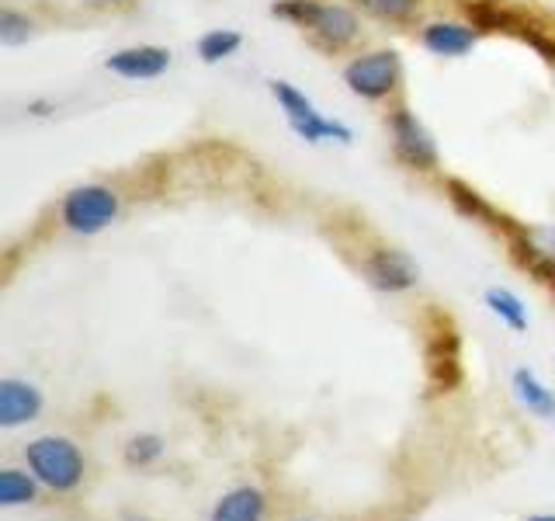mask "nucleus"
I'll list each match as a JSON object with an SVG mask.
<instances>
[{"label": "nucleus", "mask_w": 555, "mask_h": 521, "mask_svg": "<svg viewBox=\"0 0 555 521\" xmlns=\"http://www.w3.org/2000/svg\"><path fill=\"white\" fill-rule=\"evenodd\" d=\"M28 35H31V17L28 14H17L11 8L0 11V42L22 46V42H28Z\"/></svg>", "instance_id": "f3484780"}, {"label": "nucleus", "mask_w": 555, "mask_h": 521, "mask_svg": "<svg viewBox=\"0 0 555 521\" xmlns=\"http://www.w3.org/2000/svg\"><path fill=\"white\" fill-rule=\"evenodd\" d=\"M514 393H517V399L531 414H538V417H552L555 414V396H552V390H545L531 369H517L514 372Z\"/></svg>", "instance_id": "f8f14e48"}, {"label": "nucleus", "mask_w": 555, "mask_h": 521, "mask_svg": "<svg viewBox=\"0 0 555 521\" xmlns=\"http://www.w3.org/2000/svg\"><path fill=\"white\" fill-rule=\"evenodd\" d=\"M399 80H403V60L396 49H375L361 52L351 63L344 66V84L351 87V94L364 101H382L389 98Z\"/></svg>", "instance_id": "39448f33"}, {"label": "nucleus", "mask_w": 555, "mask_h": 521, "mask_svg": "<svg viewBox=\"0 0 555 521\" xmlns=\"http://www.w3.org/2000/svg\"><path fill=\"white\" fill-rule=\"evenodd\" d=\"M104 66L112 69L115 77H126V80H153L170 69V49L164 46H129V49H118L112 52Z\"/></svg>", "instance_id": "6e6552de"}, {"label": "nucleus", "mask_w": 555, "mask_h": 521, "mask_svg": "<svg viewBox=\"0 0 555 521\" xmlns=\"http://www.w3.org/2000/svg\"><path fill=\"white\" fill-rule=\"evenodd\" d=\"M25 462L31 469V476L56 494L77 491L87 469L80 448L69 439H63V434H42V439H35L25 448Z\"/></svg>", "instance_id": "f03ea898"}, {"label": "nucleus", "mask_w": 555, "mask_h": 521, "mask_svg": "<svg viewBox=\"0 0 555 521\" xmlns=\"http://www.w3.org/2000/svg\"><path fill=\"white\" fill-rule=\"evenodd\" d=\"M108 4H115V0H108Z\"/></svg>", "instance_id": "412c9836"}, {"label": "nucleus", "mask_w": 555, "mask_h": 521, "mask_svg": "<svg viewBox=\"0 0 555 521\" xmlns=\"http://www.w3.org/2000/svg\"><path fill=\"white\" fill-rule=\"evenodd\" d=\"M118 219V191L108 185H77L60 202V223L69 233L94 237Z\"/></svg>", "instance_id": "7ed1b4c3"}, {"label": "nucleus", "mask_w": 555, "mask_h": 521, "mask_svg": "<svg viewBox=\"0 0 555 521\" xmlns=\"http://www.w3.org/2000/svg\"><path fill=\"white\" fill-rule=\"evenodd\" d=\"M486 306H490L507 327L528 330V309H525V303H520L514 292H507V289H490V292H486Z\"/></svg>", "instance_id": "2eb2a0df"}, {"label": "nucleus", "mask_w": 555, "mask_h": 521, "mask_svg": "<svg viewBox=\"0 0 555 521\" xmlns=\"http://www.w3.org/2000/svg\"><path fill=\"white\" fill-rule=\"evenodd\" d=\"M268 500L257 486H236V491L222 494L212 508V521H264Z\"/></svg>", "instance_id": "9b49d317"}, {"label": "nucleus", "mask_w": 555, "mask_h": 521, "mask_svg": "<svg viewBox=\"0 0 555 521\" xmlns=\"http://www.w3.org/2000/svg\"><path fill=\"white\" fill-rule=\"evenodd\" d=\"M42 414V393L25 379H0V424L17 428Z\"/></svg>", "instance_id": "1a4fd4ad"}, {"label": "nucleus", "mask_w": 555, "mask_h": 521, "mask_svg": "<svg viewBox=\"0 0 555 521\" xmlns=\"http://www.w3.org/2000/svg\"><path fill=\"white\" fill-rule=\"evenodd\" d=\"M240 46H243L240 31H233V28H212V31H205L202 39H198V56H202V63H222V60L236 56Z\"/></svg>", "instance_id": "ddd939ff"}, {"label": "nucleus", "mask_w": 555, "mask_h": 521, "mask_svg": "<svg viewBox=\"0 0 555 521\" xmlns=\"http://www.w3.org/2000/svg\"><path fill=\"white\" fill-rule=\"evenodd\" d=\"M421 42L434 52V56L459 60L476 46V31H473V25H462V22H434L421 31Z\"/></svg>", "instance_id": "9d476101"}, {"label": "nucleus", "mask_w": 555, "mask_h": 521, "mask_svg": "<svg viewBox=\"0 0 555 521\" xmlns=\"http://www.w3.org/2000/svg\"><path fill=\"white\" fill-rule=\"evenodd\" d=\"M361 11H369L382 22H406V17L421 8V0H354Z\"/></svg>", "instance_id": "dca6fc26"}, {"label": "nucleus", "mask_w": 555, "mask_h": 521, "mask_svg": "<svg viewBox=\"0 0 555 521\" xmlns=\"http://www.w3.org/2000/svg\"><path fill=\"white\" fill-rule=\"evenodd\" d=\"M164 456V442L156 439V434H139L126 445V462L129 466H150Z\"/></svg>", "instance_id": "a211bd4d"}, {"label": "nucleus", "mask_w": 555, "mask_h": 521, "mask_svg": "<svg viewBox=\"0 0 555 521\" xmlns=\"http://www.w3.org/2000/svg\"><path fill=\"white\" fill-rule=\"evenodd\" d=\"M271 94L282 104V112L288 118V126L299 132L306 143H326V139H337V143H351L354 132L344 126V122L326 118L317 104H312L302 91H295L288 80H271Z\"/></svg>", "instance_id": "20e7f679"}, {"label": "nucleus", "mask_w": 555, "mask_h": 521, "mask_svg": "<svg viewBox=\"0 0 555 521\" xmlns=\"http://www.w3.org/2000/svg\"><path fill=\"white\" fill-rule=\"evenodd\" d=\"M528 521H555V514H534V518H528Z\"/></svg>", "instance_id": "6ab92c4d"}, {"label": "nucleus", "mask_w": 555, "mask_h": 521, "mask_svg": "<svg viewBox=\"0 0 555 521\" xmlns=\"http://www.w3.org/2000/svg\"><path fill=\"white\" fill-rule=\"evenodd\" d=\"M39 497V486H35V476L22 473V469H4L0 473V504L4 508H17V504H31Z\"/></svg>", "instance_id": "4468645a"}, {"label": "nucleus", "mask_w": 555, "mask_h": 521, "mask_svg": "<svg viewBox=\"0 0 555 521\" xmlns=\"http://www.w3.org/2000/svg\"><path fill=\"white\" fill-rule=\"evenodd\" d=\"M548 282H552V289H555V275H552V278H548Z\"/></svg>", "instance_id": "aec40b11"}, {"label": "nucleus", "mask_w": 555, "mask_h": 521, "mask_svg": "<svg viewBox=\"0 0 555 521\" xmlns=\"http://www.w3.org/2000/svg\"><path fill=\"white\" fill-rule=\"evenodd\" d=\"M389 132H392V150L406 167H413V170L438 167V161H441L438 143H434V136L424 129V122L410 109H396L389 115Z\"/></svg>", "instance_id": "423d86ee"}, {"label": "nucleus", "mask_w": 555, "mask_h": 521, "mask_svg": "<svg viewBox=\"0 0 555 521\" xmlns=\"http://www.w3.org/2000/svg\"><path fill=\"white\" fill-rule=\"evenodd\" d=\"M271 14L299 25L312 35V42L330 52L347 49L361 35L358 14L347 4H330V0H278Z\"/></svg>", "instance_id": "f257e3e1"}, {"label": "nucleus", "mask_w": 555, "mask_h": 521, "mask_svg": "<svg viewBox=\"0 0 555 521\" xmlns=\"http://www.w3.org/2000/svg\"><path fill=\"white\" fill-rule=\"evenodd\" d=\"M364 275L382 292H406L421 282V271L403 251H372L364 257Z\"/></svg>", "instance_id": "0eeeda50"}]
</instances>
